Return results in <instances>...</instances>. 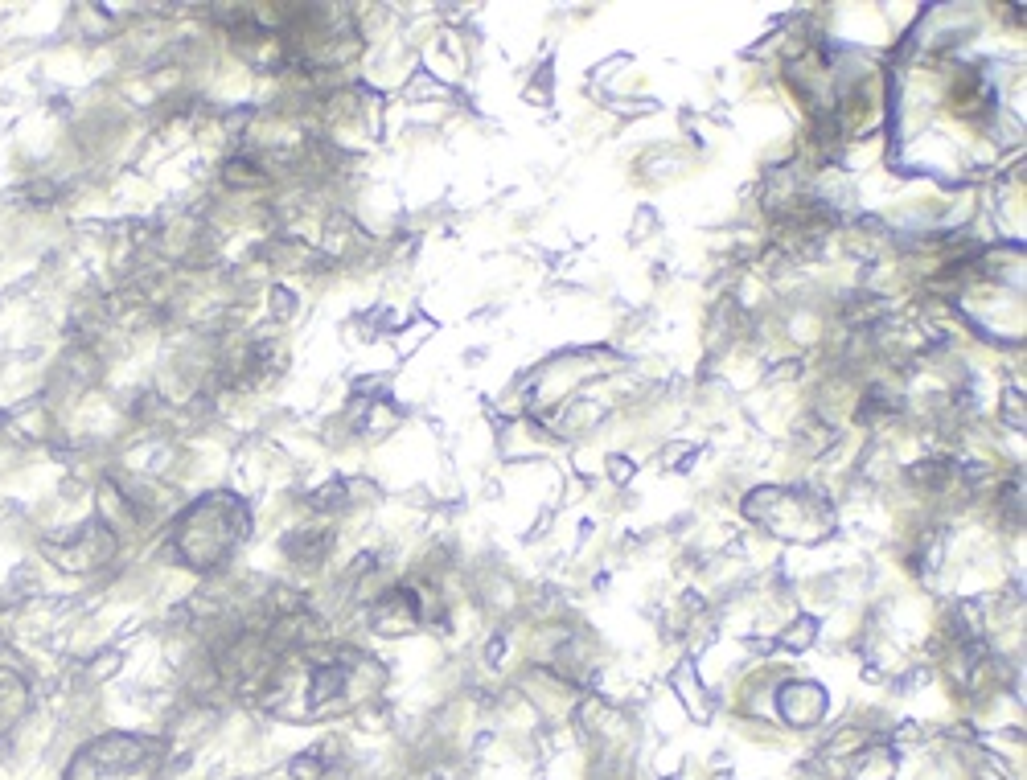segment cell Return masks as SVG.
<instances>
[{"label":"cell","instance_id":"1","mask_svg":"<svg viewBox=\"0 0 1027 780\" xmlns=\"http://www.w3.org/2000/svg\"><path fill=\"white\" fill-rule=\"evenodd\" d=\"M317 772H321V764H317V760H309V756L292 764V776H300V780H317Z\"/></svg>","mask_w":1027,"mask_h":780}]
</instances>
